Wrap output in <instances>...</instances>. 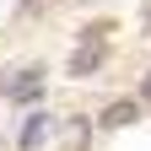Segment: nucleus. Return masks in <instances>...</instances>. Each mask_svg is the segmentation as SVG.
Segmentation results:
<instances>
[{
  "label": "nucleus",
  "instance_id": "f257e3e1",
  "mask_svg": "<svg viewBox=\"0 0 151 151\" xmlns=\"http://www.w3.org/2000/svg\"><path fill=\"white\" fill-rule=\"evenodd\" d=\"M0 92H6L11 103H38V92H43V70H11L6 81H0Z\"/></svg>",
  "mask_w": 151,
  "mask_h": 151
},
{
  "label": "nucleus",
  "instance_id": "f03ea898",
  "mask_svg": "<svg viewBox=\"0 0 151 151\" xmlns=\"http://www.w3.org/2000/svg\"><path fill=\"white\" fill-rule=\"evenodd\" d=\"M135 113H140V103H135V97L108 103V108H103V129H124V124H135Z\"/></svg>",
  "mask_w": 151,
  "mask_h": 151
},
{
  "label": "nucleus",
  "instance_id": "7ed1b4c3",
  "mask_svg": "<svg viewBox=\"0 0 151 151\" xmlns=\"http://www.w3.org/2000/svg\"><path fill=\"white\" fill-rule=\"evenodd\" d=\"M97 65H103V43H86L81 38V49L70 54V76H92Z\"/></svg>",
  "mask_w": 151,
  "mask_h": 151
},
{
  "label": "nucleus",
  "instance_id": "20e7f679",
  "mask_svg": "<svg viewBox=\"0 0 151 151\" xmlns=\"http://www.w3.org/2000/svg\"><path fill=\"white\" fill-rule=\"evenodd\" d=\"M43 135H49V113H32V119L22 124V135H16V140H22V151H32Z\"/></svg>",
  "mask_w": 151,
  "mask_h": 151
},
{
  "label": "nucleus",
  "instance_id": "39448f33",
  "mask_svg": "<svg viewBox=\"0 0 151 151\" xmlns=\"http://www.w3.org/2000/svg\"><path fill=\"white\" fill-rule=\"evenodd\" d=\"M146 97H151V76H146Z\"/></svg>",
  "mask_w": 151,
  "mask_h": 151
}]
</instances>
